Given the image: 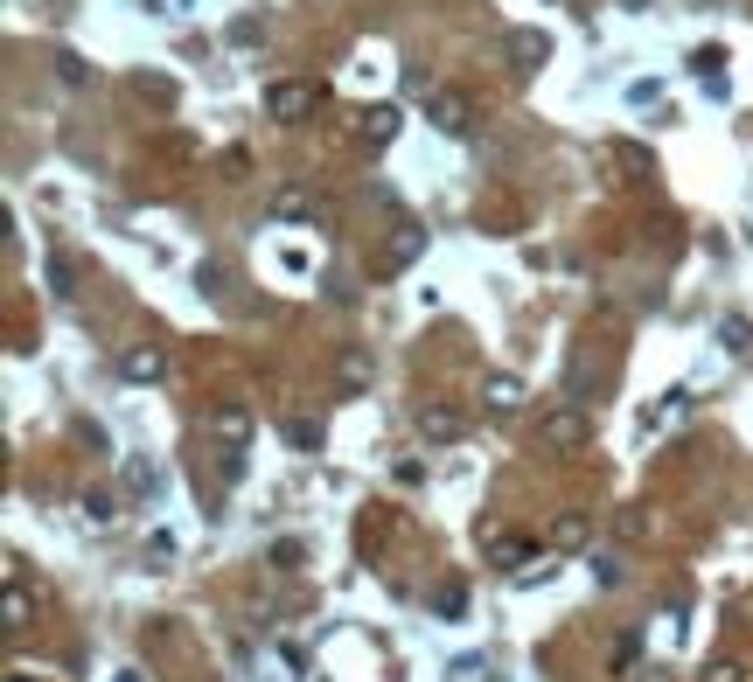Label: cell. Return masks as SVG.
I'll return each mask as SVG.
<instances>
[{"instance_id": "cell-1", "label": "cell", "mask_w": 753, "mask_h": 682, "mask_svg": "<svg viewBox=\"0 0 753 682\" xmlns=\"http://www.w3.org/2000/svg\"><path fill=\"white\" fill-rule=\"evenodd\" d=\"M307 105H315V91H307V84H279V91H273V112H279V118L307 112Z\"/></svg>"}, {"instance_id": "cell-2", "label": "cell", "mask_w": 753, "mask_h": 682, "mask_svg": "<svg viewBox=\"0 0 753 682\" xmlns=\"http://www.w3.org/2000/svg\"><path fill=\"white\" fill-rule=\"evenodd\" d=\"M433 112H439V126H460V97L454 91H433Z\"/></svg>"}, {"instance_id": "cell-3", "label": "cell", "mask_w": 753, "mask_h": 682, "mask_svg": "<svg viewBox=\"0 0 753 682\" xmlns=\"http://www.w3.org/2000/svg\"><path fill=\"white\" fill-rule=\"evenodd\" d=\"M516 56H523V63H544V36H516Z\"/></svg>"}]
</instances>
